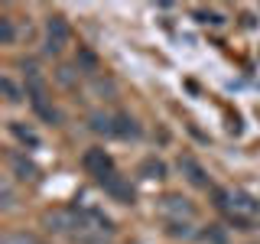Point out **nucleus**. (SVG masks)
<instances>
[{"label": "nucleus", "mask_w": 260, "mask_h": 244, "mask_svg": "<svg viewBox=\"0 0 260 244\" xmlns=\"http://www.w3.org/2000/svg\"><path fill=\"white\" fill-rule=\"evenodd\" d=\"M13 134L20 137V140H26V143H36V134H32V130H26L23 124H13Z\"/></svg>", "instance_id": "15"}, {"label": "nucleus", "mask_w": 260, "mask_h": 244, "mask_svg": "<svg viewBox=\"0 0 260 244\" xmlns=\"http://www.w3.org/2000/svg\"><path fill=\"white\" fill-rule=\"evenodd\" d=\"M91 130H94V134H104V137H120V140L140 134V127H137L127 114H111V111L91 114Z\"/></svg>", "instance_id": "4"}, {"label": "nucleus", "mask_w": 260, "mask_h": 244, "mask_svg": "<svg viewBox=\"0 0 260 244\" xmlns=\"http://www.w3.org/2000/svg\"><path fill=\"white\" fill-rule=\"evenodd\" d=\"M69 23H65V16H49L46 23V52L49 55H59L65 46H69Z\"/></svg>", "instance_id": "6"}, {"label": "nucleus", "mask_w": 260, "mask_h": 244, "mask_svg": "<svg viewBox=\"0 0 260 244\" xmlns=\"http://www.w3.org/2000/svg\"><path fill=\"white\" fill-rule=\"evenodd\" d=\"M0 39H4V43H13V23H10V16H0Z\"/></svg>", "instance_id": "14"}, {"label": "nucleus", "mask_w": 260, "mask_h": 244, "mask_svg": "<svg viewBox=\"0 0 260 244\" xmlns=\"http://www.w3.org/2000/svg\"><path fill=\"white\" fill-rule=\"evenodd\" d=\"M81 166H85L88 173L98 179V182H104L108 176L117 173V169H114V160L101 150V146H91V150H85V157H81Z\"/></svg>", "instance_id": "5"}, {"label": "nucleus", "mask_w": 260, "mask_h": 244, "mask_svg": "<svg viewBox=\"0 0 260 244\" xmlns=\"http://www.w3.org/2000/svg\"><path fill=\"white\" fill-rule=\"evenodd\" d=\"M215 199H218V208L238 225H250L260 215V202L244 189H221Z\"/></svg>", "instance_id": "2"}, {"label": "nucleus", "mask_w": 260, "mask_h": 244, "mask_svg": "<svg viewBox=\"0 0 260 244\" xmlns=\"http://www.w3.org/2000/svg\"><path fill=\"white\" fill-rule=\"evenodd\" d=\"M0 88H4V95H7V101H10V104L23 101V98H20V88H16L10 78H0Z\"/></svg>", "instance_id": "12"}, {"label": "nucleus", "mask_w": 260, "mask_h": 244, "mask_svg": "<svg viewBox=\"0 0 260 244\" xmlns=\"http://www.w3.org/2000/svg\"><path fill=\"white\" fill-rule=\"evenodd\" d=\"M159 215L166 218L169 225V234H182V238H189V222L195 218V208L189 199H182V195H162L159 199Z\"/></svg>", "instance_id": "3"}, {"label": "nucleus", "mask_w": 260, "mask_h": 244, "mask_svg": "<svg viewBox=\"0 0 260 244\" xmlns=\"http://www.w3.org/2000/svg\"><path fill=\"white\" fill-rule=\"evenodd\" d=\"M179 169L185 173V179H189L192 186H208V179H205V173H202V166H199L192 157H179Z\"/></svg>", "instance_id": "8"}, {"label": "nucleus", "mask_w": 260, "mask_h": 244, "mask_svg": "<svg viewBox=\"0 0 260 244\" xmlns=\"http://www.w3.org/2000/svg\"><path fill=\"white\" fill-rule=\"evenodd\" d=\"M0 192H4V208H10L13 205V189H10V182H7V179H4V189H0Z\"/></svg>", "instance_id": "16"}, {"label": "nucleus", "mask_w": 260, "mask_h": 244, "mask_svg": "<svg viewBox=\"0 0 260 244\" xmlns=\"http://www.w3.org/2000/svg\"><path fill=\"white\" fill-rule=\"evenodd\" d=\"M10 163H13V169H16V173H20L23 179H36V173H39V169L32 166L29 160H23L20 153H13V157H10Z\"/></svg>", "instance_id": "9"}, {"label": "nucleus", "mask_w": 260, "mask_h": 244, "mask_svg": "<svg viewBox=\"0 0 260 244\" xmlns=\"http://www.w3.org/2000/svg\"><path fill=\"white\" fill-rule=\"evenodd\" d=\"M4 244H39L32 234H23V231H16V234H7L4 238Z\"/></svg>", "instance_id": "13"}, {"label": "nucleus", "mask_w": 260, "mask_h": 244, "mask_svg": "<svg viewBox=\"0 0 260 244\" xmlns=\"http://www.w3.org/2000/svg\"><path fill=\"white\" fill-rule=\"evenodd\" d=\"M43 225L72 244H104V238L114 231L111 218L94 208H55L43 215Z\"/></svg>", "instance_id": "1"}, {"label": "nucleus", "mask_w": 260, "mask_h": 244, "mask_svg": "<svg viewBox=\"0 0 260 244\" xmlns=\"http://www.w3.org/2000/svg\"><path fill=\"white\" fill-rule=\"evenodd\" d=\"M140 176H143V179H162V176H166V166H162L159 160H143Z\"/></svg>", "instance_id": "10"}, {"label": "nucleus", "mask_w": 260, "mask_h": 244, "mask_svg": "<svg viewBox=\"0 0 260 244\" xmlns=\"http://www.w3.org/2000/svg\"><path fill=\"white\" fill-rule=\"evenodd\" d=\"M101 186H104V189H108V192H111L117 202H124V205H130V202H134V189H130V186H127V182H124V179H120L117 173L108 176Z\"/></svg>", "instance_id": "7"}, {"label": "nucleus", "mask_w": 260, "mask_h": 244, "mask_svg": "<svg viewBox=\"0 0 260 244\" xmlns=\"http://www.w3.org/2000/svg\"><path fill=\"white\" fill-rule=\"evenodd\" d=\"M199 241H202V244H228L224 231H221L218 225H208V231H202V234H199Z\"/></svg>", "instance_id": "11"}, {"label": "nucleus", "mask_w": 260, "mask_h": 244, "mask_svg": "<svg viewBox=\"0 0 260 244\" xmlns=\"http://www.w3.org/2000/svg\"><path fill=\"white\" fill-rule=\"evenodd\" d=\"M199 20H202V23H215V26H218V23H224L218 13H199Z\"/></svg>", "instance_id": "17"}]
</instances>
